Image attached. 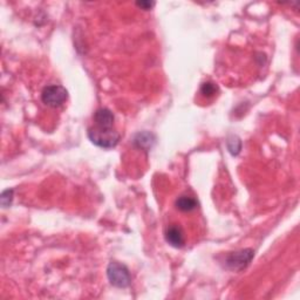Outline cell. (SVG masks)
<instances>
[{"label": "cell", "mask_w": 300, "mask_h": 300, "mask_svg": "<svg viewBox=\"0 0 300 300\" xmlns=\"http://www.w3.org/2000/svg\"><path fill=\"white\" fill-rule=\"evenodd\" d=\"M88 137L90 142L100 148H114L120 141V134L114 128H101L97 125L88 129Z\"/></svg>", "instance_id": "1"}, {"label": "cell", "mask_w": 300, "mask_h": 300, "mask_svg": "<svg viewBox=\"0 0 300 300\" xmlns=\"http://www.w3.org/2000/svg\"><path fill=\"white\" fill-rule=\"evenodd\" d=\"M107 275L110 284L115 286V287L124 288L130 285V274H129L127 266H124L123 264L111 261V263L108 265Z\"/></svg>", "instance_id": "2"}, {"label": "cell", "mask_w": 300, "mask_h": 300, "mask_svg": "<svg viewBox=\"0 0 300 300\" xmlns=\"http://www.w3.org/2000/svg\"><path fill=\"white\" fill-rule=\"evenodd\" d=\"M68 92L65 87L59 85H51L45 87L41 93V100L50 107H59L67 100Z\"/></svg>", "instance_id": "3"}, {"label": "cell", "mask_w": 300, "mask_h": 300, "mask_svg": "<svg viewBox=\"0 0 300 300\" xmlns=\"http://www.w3.org/2000/svg\"><path fill=\"white\" fill-rule=\"evenodd\" d=\"M254 256L253 250L245 249L238 252H233L226 258V265L231 268V270L239 271L243 270L244 267H246L249 263Z\"/></svg>", "instance_id": "4"}, {"label": "cell", "mask_w": 300, "mask_h": 300, "mask_svg": "<svg viewBox=\"0 0 300 300\" xmlns=\"http://www.w3.org/2000/svg\"><path fill=\"white\" fill-rule=\"evenodd\" d=\"M166 239L170 245L180 249L184 245L186 240H184V235L182 229L179 225H170L166 231Z\"/></svg>", "instance_id": "5"}, {"label": "cell", "mask_w": 300, "mask_h": 300, "mask_svg": "<svg viewBox=\"0 0 300 300\" xmlns=\"http://www.w3.org/2000/svg\"><path fill=\"white\" fill-rule=\"evenodd\" d=\"M114 120V114L108 108H100V109L95 111V115H94L95 125L101 128H113Z\"/></svg>", "instance_id": "6"}, {"label": "cell", "mask_w": 300, "mask_h": 300, "mask_svg": "<svg viewBox=\"0 0 300 300\" xmlns=\"http://www.w3.org/2000/svg\"><path fill=\"white\" fill-rule=\"evenodd\" d=\"M197 207H198V202L195 200L194 197L187 196V195L179 197L176 201V208L181 211L190 212V211H194L195 209H197Z\"/></svg>", "instance_id": "7"}, {"label": "cell", "mask_w": 300, "mask_h": 300, "mask_svg": "<svg viewBox=\"0 0 300 300\" xmlns=\"http://www.w3.org/2000/svg\"><path fill=\"white\" fill-rule=\"evenodd\" d=\"M134 143L136 145H138L139 148L149 149L155 143V137L150 132H139V134L135 136Z\"/></svg>", "instance_id": "8"}, {"label": "cell", "mask_w": 300, "mask_h": 300, "mask_svg": "<svg viewBox=\"0 0 300 300\" xmlns=\"http://www.w3.org/2000/svg\"><path fill=\"white\" fill-rule=\"evenodd\" d=\"M228 149L232 155H238L240 149H242V142L238 137L232 136L231 138L228 139Z\"/></svg>", "instance_id": "9"}, {"label": "cell", "mask_w": 300, "mask_h": 300, "mask_svg": "<svg viewBox=\"0 0 300 300\" xmlns=\"http://www.w3.org/2000/svg\"><path fill=\"white\" fill-rule=\"evenodd\" d=\"M12 200H13V190L12 189H8V190L3 191V194H2L3 208H9L12 203Z\"/></svg>", "instance_id": "10"}, {"label": "cell", "mask_w": 300, "mask_h": 300, "mask_svg": "<svg viewBox=\"0 0 300 300\" xmlns=\"http://www.w3.org/2000/svg\"><path fill=\"white\" fill-rule=\"evenodd\" d=\"M216 90H217V87H216L214 85V83L207 82V83H204L203 86H202L201 92H202V94H204V95L211 96V95H214V94L216 93Z\"/></svg>", "instance_id": "11"}, {"label": "cell", "mask_w": 300, "mask_h": 300, "mask_svg": "<svg viewBox=\"0 0 300 300\" xmlns=\"http://www.w3.org/2000/svg\"><path fill=\"white\" fill-rule=\"evenodd\" d=\"M136 5H137L138 8H142L143 10H150L152 8H154L155 3H153V2H137V3H136Z\"/></svg>", "instance_id": "12"}]
</instances>
